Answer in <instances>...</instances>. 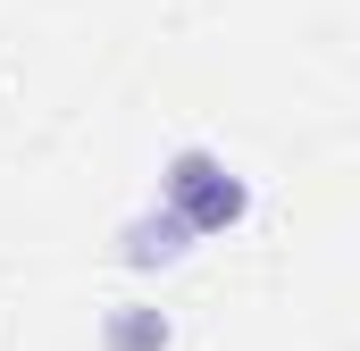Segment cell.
<instances>
[{
  "label": "cell",
  "instance_id": "obj_2",
  "mask_svg": "<svg viewBox=\"0 0 360 351\" xmlns=\"http://www.w3.org/2000/svg\"><path fill=\"white\" fill-rule=\"evenodd\" d=\"M168 343V318L160 310H117L109 318V351H160Z\"/></svg>",
  "mask_w": 360,
  "mask_h": 351
},
{
  "label": "cell",
  "instance_id": "obj_1",
  "mask_svg": "<svg viewBox=\"0 0 360 351\" xmlns=\"http://www.w3.org/2000/svg\"><path fill=\"white\" fill-rule=\"evenodd\" d=\"M168 201H176V226H184V234H210V226H226V218L243 209V184L218 168L210 151H184L176 168H168Z\"/></svg>",
  "mask_w": 360,
  "mask_h": 351
}]
</instances>
